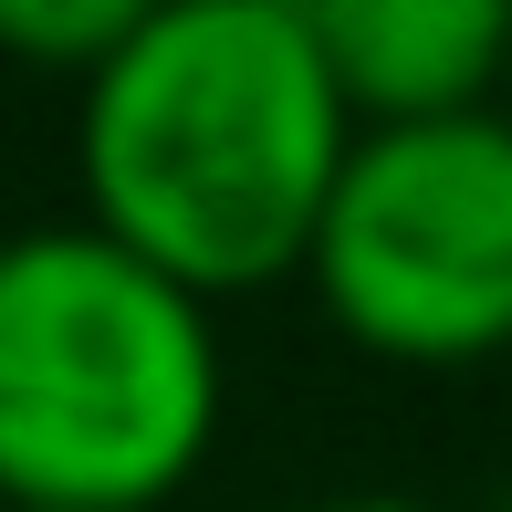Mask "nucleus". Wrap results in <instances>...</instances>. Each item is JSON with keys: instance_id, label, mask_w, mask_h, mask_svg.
<instances>
[{"instance_id": "3", "label": "nucleus", "mask_w": 512, "mask_h": 512, "mask_svg": "<svg viewBox=\"0 0 512 512\" xmlns=\"http://www.w3.org/2000/svg\"><path fill=\"white\" fill-rule=\"evenodd\" d=\"M324 324L377 366H492L512 356V115L356 136L324 199L314 262Z\"/></svg>"}, {"instance_id": "2", "label": "nucleus", "mask_w": 512, "mask_h": 512, "mask_svg": "<svg viewBox=\"0 0 512 512\" xmlns=\"http://www.w3.org/2000/svg\"><path fill=\"white\" fill-rule=\"evenodd\" d=\"M230 356L199 293L95 220L0 241V512H157L199 481Z\"/></svg>"}, {"instance_id": "5", "label": "nucleus", "mask_w": 512, "mask_h": 512, "mask_svg": "<svg viewBox=\"0 0 512 512\" xmlns=\"http://www.w3.org/2000/svg\"><path fill=\"white\" fill-rule=\"evenodd\" d=\"M136 21H147V0H0V63H21V74H63L84 95V84L126 53Z\"/></svg>"}, {"instance_id": "7", "label": "nucleus", "mask_w": 512, "mask_h": 512, "mask_svg": "<svg viewBox=\"0 0 512 512\" xmlns=\"http://www.w3.org/2000/svg\"><path fill=\"white\" fill-rule=\"evenodd\" d=\"M502 105H512V84H502Z\"/></svg>"}, {"instance_id": "4", "label": "nucleus", "mask_w": 512, "mask_h": 512, "mask_svg": "<svg viewBox=\"0 0 512 512\" xmlns=\"http://www.w3.org/2000/svg\"><path fill=\"white\" fill-rule=\"evenodd\" d=\"M324 74L356 136L377 126H450L492 115L512 84V11L502 0H304Z\"/></svg>"}, {"instance_id": "8", "label": "nucleus", "mask_w": 512, "mask_h": 512, "mask_svg": "<svg viewBox=\"0 0 512 512\" xmlns=\"http://www.w3.org/2000/svg\"><path fill=\"white\" fill-rule=\"evenodd\" d=\"M502 512H512V502H502Z\"/></svg>"}, {"instance_id": "6", "label": "nucleus", "mask_w": 512, "mask_h": 512, "mask_svg": "<svg viewBox=\"0 0 512 512\" xmlns=\"http://www.w3.org/2000/svg\"><path fill=\"white\" fill-rule=\"evenodd\" d=\"M304 512H439L418 492H335V502H304Z\"/></svg>"}, {"instance_id": "1", "label": "nucleus", "mask_w": 512, "mask_h": 512, "mask_svg": "<svg viewBox=\"0 0 512 512\" xmlns=\"http://www.w3.org/2000/svg\"><path fill=\"white\" fill-rule=\"evenodd\" d=\"M356 157L304 0H168L74 95L84 220L178 293L293 283Z\"/></svg>"}]
</instances>
